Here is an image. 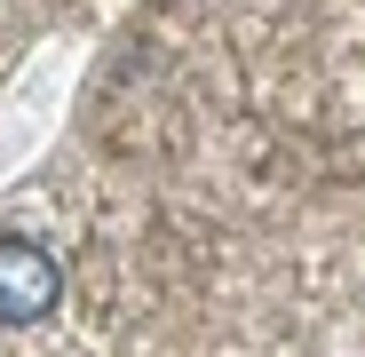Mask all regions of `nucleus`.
<instances>
[{
    "mask_svg": "<svg viewBox=\"0 0 365 357\" xmlns=\"http://www.w3.org/2000/svg\"><path fill=\"white\" fill-rule=\"evenodd\" d=\"M56 294H64L56 254L32 238H0V326H32L40 310H56Z\"/></svg>",
    "mask_w": 365,
    "mask_h": 357,
    "instance_id": "1",
    "label": "nucleus"
}]
</instances>
